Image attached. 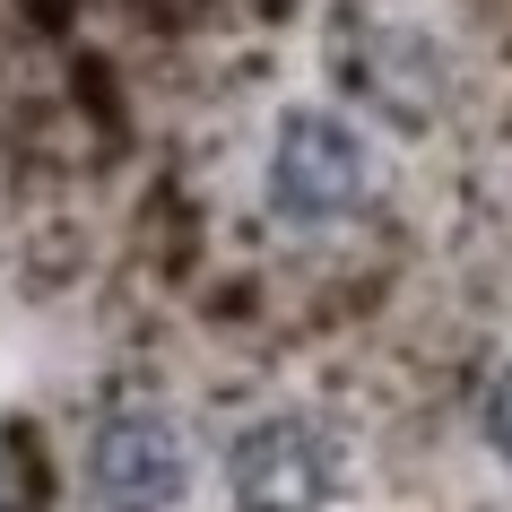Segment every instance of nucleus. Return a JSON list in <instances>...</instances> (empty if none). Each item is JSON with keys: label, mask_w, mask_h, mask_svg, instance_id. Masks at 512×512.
Returning <instances> with one entry per match:
<instances>
[{"label": "nucleus", "mask_w": 512, "mask_h": 512, "mask_svg": "<svg viewBox=\"0 0 512 512\" xmlns=\"http://www.w3.org/2000/svg\"><path fill=\"white\" fill-rule=\"evenodd\" d=\"M374 183V157H365V139H356L348 113L330 105H296L278 113V139H270V209L287 226H330V217H348Z\"/></svg>", "instance_id": "f257e3e1"}, {"label": "nucleus", "mask_w": 512, "mask_h": 512, "mask_svg": "<svg viewBox=\"0 0 512 512\" xmlns=\"http://www.w3.org/2000/svg\"><path fill=\"white\" fill-rule=\"evenodd\" d=\"M87 486L105 512H165L191 486V443L165 408H113L87 443Z\"/></svg>", "instance_id": "f03ea898"}, {"label": "nucleus", "mask_w": 512, "mask_h": 512, "mask_svg": "<svg viewBox=\"0 0 512 512\" xmlns=\"http://www.w3.org/2000/svg\"><path fill=\"white\" fill-rule=\"evenodd\" d=\"M235 512H322L330 504V452L304 417H261L226 452Z\"/></svg>", "instance_id": "7ed1b4c3"}, {"label": "nucleus", "mask_w": 512, "mask_h": 512, "mask_svg": "<svg viewBox=\"0 0 512 512\" xmlns=\"http://www.w3.org/2000/svg\"><path fill=\"white\" fill-rule=\"evenodd\" d=\"M478 426H486V452H495V460L512 469V365H504L495 382H486V400H478Z\"/></svg>", "instance_id": "20e7f679"}]
</instances>
